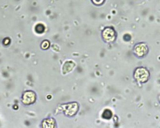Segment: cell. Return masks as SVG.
I'll return each instance as SVG.
<instances>
[{
  "label": "cell",
  "mask_w": 160,
  "mask_h": 128,
  "mask_svg": "<svg viewBox=\"0 0 160 128\" xmlns=\"http://www.w3.org/2000/svg\"><path fill=\"white\" fill-rule=\"evenodd\" d=\"M112 117V112L111 111H110L109 109H106L104 112H103V114H102V117L104 119H110Z\"/></svg>",
  "instance_id": "cell-7"
},
{
  "label": "cell",
  "mask_w": 160,
  "mask_h": 128,
  "mask_svg": "<svg viewBox=\"0 0 160 128\" xmlns=\"http://www.w3.org/2000/svg\"><path fill=\"white\" fill-rule=\"evenodd\" d=\"M21 98L23 104L27 106L31 105L36 102V94L32 91H26L23 93Z\"/></svg>",
  "instance_id": "cell-1"
},
{
  "label": "cell",
  "mask_w": 160,
  "mask_h": 128,
  "mask_svg": "<svg viewBox=\"0 0 160 128\" xmlns=\"http://www.w3.org/2000/svg\"><path fill=\"white\" fill-rule=\"evenodd\" d=\"M50 46V43L48 41L45 40L42 42L41 45V48L43 50H46L48 49Z\"/></svg>",
  "instance_id": "cell-8"
},
{
  "label": "cell",
  "mask_w": 160,
  "mask_h": 128,
  "mask_svg": "<svg viewBox=\"0 0 160 128\" xmlns=\"http://www.w3.org/2000/svg\"><path fill=\"white\" fill-rule=\"evenodd\" d=\"M92 1L96 4H100L102 3L104 0H92Z\"/></svg>",
  "instance_id": "cell-9"
},
{
  "label": "cell",
  "mask_w": 160,
  "mask_h": 128,
  "mask_svg": "<svg viewBox=\"0 0 160 128\" xmlns=\"http://www.w3.org/2000/svg\"><path fill=\"white\" fill-rule=\"evenodd\" d=\"M103 38L107 42H112L116 38V33L111 28H107L103 32Z\"/></svg>",
  "instance_id": "cell-4"
},
{
  "label": "cell",
  "mask_w": 160,
  "mask_h": 128,
  "mask_svg": "<svg viewBox=\"0 0 160 128\" xmlns=\"http://www.w3.org/2000/svg\"><path fill=\"white\" fill-rule=\"evenodd\" d=\"M135 78L138 81L145 83L147 81L149 78V73L145 68L140 67L138 68L135 72Z\"/></svg>",
  "instance_id": "cell-2"
},
{
  "label": "cell",
  "mask_w": 160,
  "mask_h": 128,
  "mask_svg": "<svg viewBox=\"0 0 160 128\" xmlns=\"http://www.w3.org/2000/svg\"><path fill=\"white\" fill-rule=\"evenodd\" d=\"M78 105L77 103L69 104L66 105L65 109V113L67 115L72 116L77 113L78 111Z\"/></svg>",
  "instance_id": "cell-3"
},
{
  "label": "cell",
  "mask_w": 160,
  "mask_h": 128,
  "mask_svg": "<svg viewBox=\"0 0 160 128\" xmlns=\"http://www.w3.org/2000/svg\"><path fill=\"white\" fill-rule=\"evenodd\" d=\"M148 51L147 46L143 43L138 44L135 47V52L138 56H144Z\"/></svg>",
  "instance_id": "cell-5"
},
{
  "label": "cell",
  "mask_w": 160,
  "mask_h": 128,
  "mask_svg": "<svg viewBox=\"0 0 160 128\" xmlns=\"http://www.w3.org/2000/svg\"><path fill=\"white\" fill-rule=\"evenodd\" d=\"M56 122L55 120L52 118H47L42 121V127L43 128H54L55 127Z\"/></svg>",
  "instance_id": "cell-6"
}]
</instances>
